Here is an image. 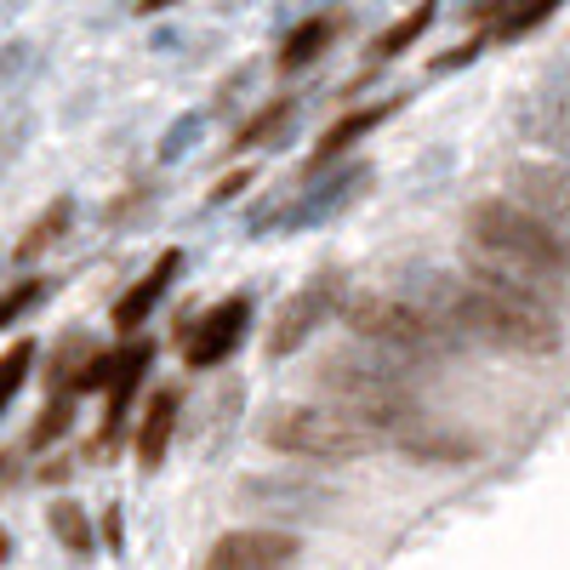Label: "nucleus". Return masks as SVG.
Masks as SVG:
<instances>
[{"instance_id":"1","label":"nucleus","mask_w":570,"mask_h":570,"mask_svg":"<svg viewBox=\"0 0 570 570\" xmlns=\"http://www.w3.org/2000/svg\"><path fill=\"white\" fill-rule=\"evenodd\" d=\"M411 303H422L456 343H485L502 354H559L564 331L553 308V285L525 279L513 268H497L485 257H473L462 274H434L428 268L416 279Z\"/></svg>"},{"instance_id":"2","label":"nucleus","mask_w":570,"mask_h":570,"mask_svg":"<svg viewBox=\"0 0 570 570\" xmlns=\"http://www.w3.org/2000/svg\"><path fill=\"white\" fill-rule=\"evenodd\" d=\"M320 394H331V411L354 416L360 428H371L376 440H400L405 428L422 416L416 411V389H411V365L389 360V354H331L314 371Z\"/></svg>"},{"instance_id":"3","label":"nucleus","mask_w":570,"mask_h":570,"mask_svg":"<svg viewBox=\"0 0 570 570\" xmlns=\"http://www.w3.org/2000/svg\"><path fill=\"white\" fill-rule=\"evenodd\" d=\"M468 240L480 246L485 263L513 268L525 279H542V285L570 279V240L519 200H480L468 212Z\"/></svg>"},{"instance_id":"4","label":"nucleus","mask_w":570,"mask_h":570,"mask_svg":"<svg viewBox=\"0 0 570 570\" xmlns=\"http://www.w3.org/2000/svg\"><path fill=\"white\" fill-rule=\"evenodd\" d=\"M343 320H348V331L360 343H371L376 354H389V360H445V354H456L462 343L451 337V331L428 314L422 303H411L405 292H365V297H354V303H343Z\"/></svg>"},{"instance_id":"5","label":"nucleus","mask_w":570,"mask_h":570,"mask_svg":"<svg viewBox=\"0 0 570 570\" xmlns=\"http://www.w3.org/2000/svg\"><path fill=\"white\" fill-rule=\"evenodd\" d=\"M263 440L285 456H308V462H354L376 445L371 428L354 416L331 411V405H285L263 422Z\"/></svg>"},{"instance_id":"6","label":"nucleus","mask_w":570,"mask_h":570,"mask_svg":"<svg viewBox=\"0 0 570 570\" xmlns=\"http://www.w3.org/2000/svg\"><path fill=\"white\" fill-rule=\"evenodd\" d=\"M331 314H343V274H337V268H320L303 292L279 308V320H274V331H268V354H274V360L297 354Z\"/></svg>"},{"instance_id":"7","label":"nucleus","mask_w":570,"mask_h":570,"mask_svg":"<svg viewBox=\"0 0 570 570\" xmlns=\"http://www.w3.org/2000/svg\"><path fill=\"white\" fill-rule=\"evenodd\" d=\"M246 320H252V303H246V297H223L217 308H206L195 325L183 331V365H195V371L223 365L234 348H240Z\"/></svg>"},{"instance_id":"8","label":"nucleus","mask_w":570,"mask_h":570,"mask_svg":"<svg viewBox=\"0 0 570 570\" xmlns=\"http://www.w3.org/2000/svg\"><path fill=\"white\" fill-rule=\"evenodd\" d=\"M240 502L274 519H325V508L337 502L325 485L314 480H285V473H257V480H240Z\"/></svg>"},{"instance_id":"9","label":"nucleus","mask_w":570,"mask_h":570,"mask_svg":"<svg viewBox=\"0 0 570 570\" xmlns=\"http://www.w3.org/2000/svg\"><path fill=\"white\" fill-rule=\"evenodd\" d=\"M297 553V537L285 531H228L212 542L206 570H292Z\"/></svg>"},{"instance_id":"10","label":"nucleus","mask_w":570,"mask_h":570,"mask_svg":"<svg viewBox=\"0 0 570 570\" xmlns=\"http://www.w3.org/2000/svg\"><path fill=\"white\" fill-rule=\"evenodd\" d=\"M513 195L525 212H537L542 223H553L570 240V171L559 166H513Z\"/></svg>"},{"instance_id":"11","label":"nucleus","mask_w":570,"mask_h":570,"mask_svg":"<svg viewBox=\"0 0 570 570\" xmlns=\"http://www.w3.org/2000/svg\"><path fill=\"white\" fill-rule=\"evenodd\" d=\"M177 268H183V252H160V257H155V268L142 274V279L131 285V292L115 303V314H109V320H115V331H126V337H131V331H137L142 320H149V314L160 308V297L171 292Z\"/></svg>"},{"instance_id":"12","label":"nucleus","mask_w":570,"mask_h":570,"mask_svg":"<svg viewBox=\"0 0 570 570\" xmlns=\"http://www.w3.org/2000/svg\"><path fill=\"white\" fill-rule=\"evenodd\" d=\"M149 365H155V343H131V348H120V354H115L109 416H104V434H98V445H91V451H109V440L120 434V422H126V405H131L137 383H142V376H149Z\"/></svg>"},{"instance_id":"13","label":"nucleus","mask_w":570,"mask_h":570,"mask_svg":"<svg viewBox=\"0 0 570 570\" xmlns=\"http://www.w3.org/2000/svg\"><path fill=\"white\" fill-rule=\"evenodd\" d=\"M394 445L411 462H473V456H480V440H473V434H456V428H440L428 416H416Z\"/></svg>"},{"instance_id":"14","label":"nucleus","mask_w":570,"mask_h":570,"mask_svg":"<svg viewBox=\"0 0 570 570\" xmlns=\"http://www.w3.org/2000/svg\"><path fill=\"white\" fill-rule=\"evenodd\" d=\"M177 411H183V394L177 389H155L149 405H142V422H137V462L142 468H160L166 462V445L177 434Z\"/></svg>"},{"instance_id":"15","label":"nucleus","mask_w":570,"mask_h":570,"mask_svg":"<svg viewBox=\"0 0 570 570\" xmlns=\"http://www.w3.org/2000/svg\"><path fill=\"white\" fill-rule=\"evenodd\" d=\"M337 29H343V18H303L292 35H285L279 40V75H297V69H308L320 52H325V46L331 40H337Z\"/></svg>"},{"instance_id":"16","label":"nucleus","mask_w":570,"mask_h":570,"mask_svg":"<svg viewBox=\"0 0 570 570\" xmlns=\"http://www.w3.org/2000/svg\"><path fill=\"white\" fill-rule=\"evenodd\" d=\"M434 18H440L434 7H416V12H405L400 23H389L383 35L371 40V63H394V58H405L411 46H416L428 29H434Z\"/></svg>"},{"instance_id":"17","label":"nucleus","mask_w":570,"mask_h":570,"mask_svg":"<svg viewBox=\"0 0 570 570\" xmlns=\"http://www.w3.org/2000/svg\"><path fill=\"white\" fill-rule=\"evenodd\" d=\"M394 115V104H376V109H354L348 120H337V126H331L325 137H320V149H314V166H325L331 155H343V149H354V142L365 137V131H376V126H383Z\"/></svg>"},{"instance_id":"18","label":"nucleus","mask_w":570,"mask_h":570,"mask_svg":"<svg viewBox=\"0 0 570 570\" xmlns=\"http://www.w3.org/2000/svg\"><path fill=\"white\" fill-rule=\"evenodd\" d=\"M292 115H297V104L292 98H274V104H263L240 131H234V155H240V149H263V142H274L285 126H292Z\"/></svg>"},{"instance_id":"19","label":"nucleus","mask_w":570,"mask_h":570,"mask_svg":"<svg viewBox=\"0 0 570 570\" xmlns=\"http://www.w3.org/2000/svg\"><path fill=\"white\" fill-rule=\"evenodd\" d=\"M46 525H52V537H58L75 559L91 553V519H86L80 502H52V508H46Z\"/></svg>"},{"instance_id":"20","label":"nucleus","mask_w":570,"mask_h":570,"mask_svg":"<svg viewBox=\"0 0 570 570\" xmlns=\"http://www.w3.org/2000/svg\"><path fill=\"white\" fill-rule=\"evenodd\" d=\"M69 217H75V206H69V200H52V206H46V212L29 223V234H23V240H18V257L29 263V257H40V252L52 246V240H63Z\"/></svg>"},{"instance_id":"21","label":"nucleus","mask_w":570,"mask_h":570,"mask_svg":"<svg viewBox=\"0 0 570 570\" xmlns=\"http://www.w3.org/2000/svg\"><path fill=\"white\" fill-rule=\"evenodd\" d=\"M29 365H35V343H12L7 354H0V411H7V405L18 400Z\"/></svg>"},{"instance_id":"22","label":"nucleus","mask_w":570,"mask_h":570,"mask_svg":"<svg viewBox=\"0 0 570 570\" xmlns=\"http://www.w3.org/2000/svg\"><path fill=\"white\" fill-rule=\"evenodd\" d=\"M69 422H75V405H69V394H58L52 405L40 411V422H35V434H29V445H35V451H46V445H52V440H63V434H69Z\"/></svg>"},{"instance_id":"23","label":"nucleus","mask_w":570,"mask_h":570,"mask_svg":"<svg viewBox=\"0 0 570 570\" xmlns=\"http://www.w3.org/2000/svg\"><path fill=\"white\" fill-rule=\"evenodd\" d=\"M35 297H40V279H18L12 292H0V325H12V320H18V314H23Z\"/></svg>"},{"instance_id":"24","label":"nucleus","mask_w":570,"mask_h":570,"mask_svg":"<svg viewBox=\"0 0 570 570\" xmlns=\"http://www.w3.org/2000/svg\"><path fill=\"white\" fill-rule=\"evenodd\" d=\"M537 23H548V7H531V12H508L497 35L508 40V35H525V29H537Z\"/></svg>"},{"instance_id":"25","label":"nucleus","mask_w":570,"mask_h":570,"mask_svg":"<svg viewBox=\"0 0 570 570\" xmlns=\"http://www.w3.org/2000/svg\"><path fill=\"white\" fill-rule=\"evenodd\" d=\"M29 63V52H23V46H12V52H0V80H7V75H18Z\"/></svg>"},{"instance_id":"26","label":"nucleus","mask_w":570,"mask_h":570,"mask_svg":"<svg viewBox=\"0 0 570 570\" xmlns=\"http://www.w3.org/2000/svg\"><path fill=\"white\" fill-rule=\"evenodd\" d=\"M246 183H252L246 171H228V177L217 183V200H228V195H234V188H246Z\"/></svg>"},{"instance_id":"27","label":"nucleus","mask_w":570,"mask_h":570,"mask_svg":"<svg viewBox=\"0 0 570 570\" xmlns=\"http://www.w3.org/2000/svg\"><path fill=\"white\" fill-rule=\"evenodd\" d=\"M12 553V542H7V531H0V559H7Z\"/></svg>"},{"instance_id":"28","label":"nucleus","mask_w":570,"mask_h":570,"mask_svg":"<svg viewBox=\"0 0 570 570\" xmlns=\"http://www.w3.org/2000/svg\"><path fill=\"white\" fill-rule=\"evenodd\" d=\"M0 480H7V456H0Z\"/></svg>"}]
</instances>
